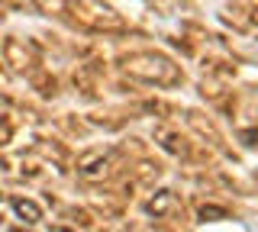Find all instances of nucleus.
Wrapping results in <instances>:
<instances>
[{
    "instance_id": "f257e3e1",
    "label": "nucleus",
    "mask_w": 258,
    "mask_h": 232,
    "mask_svg": "<svg viewBox=\"0 0 258 232\" xmlns=\"http://www.w3.org/2000/svg\"><path fill=\"white\" fill-rule=\"evenodd\" d=\"M16 210H20L23 216H29V222L39 216V210H36V206H32V203H23V200H16Z\"/></svg>"
}]
</instances>
